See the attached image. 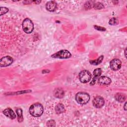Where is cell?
Masks as SVG:
<instances>
[{"label": "cell", "instance_id": "17", "mask_svg": "<svg viewBox=\"0 0 127 127\" xmlns=\"http://www.w3.org/2000/svg\"><path fill=\"white\" fill-rule=\"evenodd\" d=\"M103 58H104V56L103 55H101L97 59L93 61H90V63L93 65H98L102 62Z\"/></svg>", "mask_w": 127, "mask_h": 127}, {"label": "cell", "instance_id": "10", "mask_svg": "<svg viewBox=\"0 0 127 127\" xmlns=\"http://www.w3.org/2000/svg\"><path fill=\"white\" fill-rule=\"evenodd\" d=\"M4 115L7 117L11 119H14L16 118V114L13 111V110L10 108H6L3 111Z\"/></svg>", "mask_w": 127, "mask_h": 127}, {"label": "cell", "instance_id": "18", "mask_svg": "<svg viewBox=\"0 0 127 127\" xmlns=\"http://www.w3.org/2000/svg\"><path fill=\"white\" fill-rule=\"evenodd\" d=\"M109 23L111 25H115L118 23V20L115 17L112 18L109 21Z\"/></svg>", "mask_w": 127, "mask_h": 127}, {"label": "cell", "instance_id": "22", "mask_svg": "<svg viewBox=\"0 0 127 127\" xmlns=\"http://www.w3.org/2000/svg\"><path fill=\"white\" fill-rule=\"evenodd\" d=\"M94 27L96 29L99 30V31H105L106 29L104 27H102L100 26H94Z\"/></svg>", "mask_w": 127, "mask_h": 127}, {"label": "cell", "instance_id": "15", "mask_svg": "<svg viewBox=\"0 0 127 127\" xmlns=\"http://www.w3.org/2000/svg\"><path fill=\"white\" fill-rule=\"evenodd\" d=\"M56 112L57 114H61L64 111V108L63 104L59 103L58 104L55 108Z\"/></svg>", "mask_w": 127, "mask_h": 127}, {"label": "cell", "instance_id": "8", "mask_svg": "<svg viewBox=\"0 0 127 127\" xmlns=\"http://www.w3.org/2000/svg\"><path fill=\"white\" fill-rule=\"evenodd\" d=\"M13 62V59L10 56H5L2 58L0 61V67H5L10 65Z\"/></svg>", "mask_w": 127, "mask_h": 127}, {"label": "cell", "instance_id": "11", "mask_svg": "<svg viewBox=\"0 0 127 127\" xmlns=\"http://www.w3.org/2000/svg\"><path fill=\"white\" fill-rule=\"evenodd\" d=\"M98 82L100 84L108 85V84H109L110 83H111V79L109 77H108L107 76H100L98 78Z\"/></svg>", "mask_w": 127, "mask_h": 127}, {"label": "cell", "instance_id": "23", "mask_svg": "<svg viewBox=\"0 0 127 127\" xmlns=\"http://www.w3.org/2000/svg\"><path fill=\"white\" fill-rule=\"evenodd\" d=\"M126 105H127V103L126 102L125 104V105H124V109L125 111L127 110V107H126Z\"/></svg>", "mask_w": 127, "mask_h": 127}, {"label": "cell", "instance_id": "9", "mask_svg": "<svg viewBox=\"0 0 127 127\" xmlns=\"http://www.w3.org/2000/svg\"><path fill=\"white\" fill-rule=\"evenodd\" d=\"M57 7V3L55 1H49L46 4V8L47 10L53 12L56 10Z\"/></svg>", "mask_w": 127, "mask_h": 127}, {"label": "cell", "instance_id": "6", "mask_svg": "<svg viewBox=\"0 0 127 127\" xmlns=\"http://www.w3.org/2000/svg\"><path fill=\"white\" fill-rule=\"evenodd\" d=\"M122 65V63L121 61L118 59H115L112 60L110 62V66L111 68L114 70L116 71L119 70Z\"/></svg>", "mask_w": 127, "mask_h": 127}, {"label": "cell", "instance_id": "14", "mask_svg": "<svg viewBox=\"0 0 127 127\" xmlns=\"http://www.w3.org/2000/svg\"><path fill=\"white\" fill-rule=\"evenodd\" d=\"M115 99L117 101L120 102H123L125 101L126 97L125 94L121 93H118L115 95Z\"/></svg>", "mask_w": 127, "mask_h": 127}, {"label": "cell", "instance_id": "2", "mask_svg": "<svg viewBox=\"0 0 127 127\" xmlns=\"http://www.w3.org/2000/svg\"><path fill=\"white\" fill-rule=\"evenodd\" d=\"M75 99L78 104L83 105L88 102L90 100V96L86 92H79L75 95Z\"/></svg>", "mask_w": 127, "mask_h": 127}, {"label": "cell", "instance_id": "4", "mask_svg": "<svg viewBox=\"0 0 127 127\" xmlns=\"http://www.w3.org/2000/svg\"><path fill=\"white\" fill-rule=\"evenodd\" d=\"M54 58L58 59H68L71 57V53L67 50H62L54 54L51 56Z\"/></svg>", "mask_w": 127, "mask_h": 127}, {"label": "cell", "instance_id": "7", "mask_svg": "<svg viewBox=\"0 0 127 127\" xmlns=\"http://www.w3.org/2000/svg\"><path fill=\"white\" fill-rule=\"evenodd\" d=\"M93 106L97 108H100L102 107L105 103L103 98L101 96H97L94 98L92 101Z\"/></svg>", "mask_w": 127, "mask_h": 127}, {"label": "cell", "instance_id": "13", "mask_svg": "<svg viewBox=\"0 0 127 127\" xmlns=\"http://www.w3.org/2000/svg\"><path fill=\"white\" fill-rule=\"evenodd\" d=\"M54 95L58 98H62L64 96V91L61 88H57L54 91Z\"/></svg>", "mask_w": 127, "mask_h": 127}, {"label": "cell", "instance_id": "21", "mask_svg": "<svg viewBox=\"0 0 127 127\" xmlns=\"http://www.w3.org/2000/svg\"><path fill=\"white\" fill-rule=\"evenodd\" d=\"M56 125V122L54 120H50L48 121L47 126L51 127V126H55Z\"/></svg>", "mask_w": 127, "mask_h": 127}, {"label": "cell", "instance_id": "12", "mask_svg": "<svg viewBox=\"0 0 127 127\" xmlns=\"http://www.w3.org/2000/svg\"><path fill=\"white\" fill-rule=\"evenodd\" d=\"M102 70L101 68H96L93 71V78L92 81L91 82L90 85H93L95 83L96 79L101 74Z\"/></svg>", "mask_w": 127, "mask_h": 127}, {"label": "cell", "instance_id": "24", "mask_svg": "<svg viewBox=\"0 0 127 127\" xmlns=\"http://www.w3.org/2000/svg\"><path fill=\"white\" fill-rule=\"evenodd\" d=\"M126 52H127V49H125V56H126V57H127V56H126Z\"/></svg>", "mask_w": 127, "mask_h": 127}, {"label": "cell", "instance_id": "20", "mask_svg": "<svg viewBox=\"0 0 127 127\" xmlns=\"http://www.w3.org/2000/svg\"><path fill=\"white\" fill-rule=\"evenodd\" d=\"M8 9L6 7H0V15H2L6 13L7 12H8Z\"/></svg>", "mask_w": 127, "mask_h": 127}, {"label": "cell", "instance_id": "16", "mask_svg": "<svg viewBox=\"0 0 127 127\" xmlns=\"http://www.w3.org/2000/svg\"><path fill=\"white\" fill-rule=\"evenodd\" d=\"M16 112L17 115V118H18V121L20 123L23 121V118L22 116V111L20 108H17L16 110Z\"/></svg>", "mask_w": 127, "mask_h": 127}, {"label": "cell", "instance_id": "19", "mask_svg": "<svg viewBox=\"0 0 127 127\" xmlns=\"http://www.w3.org/2000/svg\"><path fill=\"white\" fill-rule=\"evenodd\" d=\"M94 7L95 9H102L104 7L103 5L100 3V2H97L94 4Z\"/></svg>", "mask_w": 127, "mask_h": 127}, {"label": "cell", "instance_id": "1", "mask_svg": "<svg viewBox=\"0 0 127 127\" xmlns=\"http://www.w3.org/2000/svg\"><path fill=\"white\" fill-rule=\"evenodd\" d=\"M44 108L43 106L39 103L32 104L29 108L30 114L35 117L40 116L43 113Z\"/></svg>", "mask_w": 127, "mask_h": 127}, {"label": "cell", "instance_id": "5", "mask_svg": "<svg viewBox=\"0 0 127 127\" xmlns=\"http://www.w3.org/2000/svg\"><path fill=\"white\" fill-rule=\"evenodd\" d=\"M79 78L81 82L87 83L90 80L91 78V74L88 70H82L79 73Z\"/></svg>", "mask_w": 127, "mask_h": 127}, {"label": "cell", "instance_id": "3", "mask_svg": "<svg viewBox=\"0 0 127 127\" xmlns=\"http://www.w3.org/2000/svg\"><path fill=\"white\" fill-rule=\"evenodd\" d=\"M22 28L25 33H31L34 29V25L32 21L29 18H25L22 22Z\"/></svg>", "mask_w": 127, "mask_h": 127}]
</instances>
